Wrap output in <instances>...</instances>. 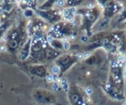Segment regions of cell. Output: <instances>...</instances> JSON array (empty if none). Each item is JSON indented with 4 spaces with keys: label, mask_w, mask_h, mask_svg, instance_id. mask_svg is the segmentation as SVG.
Here are the masks:
<instances>
[{
    "label": "cell",
    "mask_w": 126,
    "mask_h": 105,
    "mask_svg": "<svg viewBox=\"0 0 126 105\" xmlns=\"http://www.w3.org/2000/svg\"><path fill=\"white\" fill-rule=\"evenodd\" d=\"M30 49H31V40H28L27 42H25L23 44V45L22 46L21 50H20V52H19L20 60L23 61V60H26L29 57L30 53Z\"/></svg>",
    "instance_id": "cell-1"
},
{
    "label": "cell",
    "mask_w": 126,
    "mask_h": 105,
    "mask_svg": "<svg viewBox=\"0 0 126 105\" xmlns=\"http://www.w3.org/2000/svg\"><path fill=\"white\" fill-rule=\"evenodd\" d=\"M11 23L10 21H5L0 24V41L2 40L6 35V32L9 30Z\"/></svg>",
    "instance_id": "cell-2"
},
{
    "label": "cell",
    "mask_w": 126,
    "mask_h": 105,
    "mask_svg": "<svg viewBox=\"0 0 126 105\" xmlns=\"http://www.w3.org/2000/svg\"><path fill=\"white\" fill-rule=\"evenodd\" d=\"M52 71H53V73H54L55 75L58 74L60 72V67L58 66V65H54V66L52 68Z\"/></svg>",
    "instance_id": "cell-3"
},
{
    "label": "cell",
    "mask_w": 126,
    "mask_h": 105,
    "mask_svg": "<svg viewBox=\"0 0 126 105\" xmlns=\"http://www.w3.org/2000/svg\"><path fill=\"white\" fill-rule=\"evenodd\" d=\"M24 14H25V16H26V17H30V16H32V15H33V11H32V10H30V9H27L26 11H25Z\"/></svg>",
    "instance_id": "cell-4"
},
{
    "label": "cell",
    "mask_w": 126,
    "mask_h": 105,
    "mask_svg": "<svg viewBox=\"0 0 126 105\" xmlns=\"http://www.w3.org/2000/svg\"><path fill=\"white\" fill-rule=\"evenodd\" d=\"M62 45L66 50H68L69 47H70V44H69L68 42H62Z\"/></svg>",
    "instance_id": "cell-5"
},
{
    "label": "cell",
    "mask_w": 126,
    "mask_h": 105,
    "mask_svg": "<svg viewBox=\"0 0 126 105\" xmlns=\"http://www.w3.org/2000/svg\"><path fill=\"white\" fill-rule=\"evenodd\" d=\"M46 78H47V82H54V78H53V75H47V77H46Z\"/></svg>",
    "instance_id": "cell-6"
},
{
    "label": "cell",
    "mask_w": 126,
    "mask_h": 105,
    "mask_svg": "<svg viewBox=\"0 0 126 105\" xmlns=\"http://www.w3.org/2000/svg\"><path fill=\"white\" fill-rule=\"evenodd\" d=\"M86 93L87 95H91V94H93V90H92V88H90V87H87L86 89Z\"/></svg>",
    "instance_id": "cell-7"
},
{
    "label": "cell",
    "mask_w": 126,
    "mask_h": 105,
    "mask_svg": "<svg viewBox=\"0 0 126 105\" xmlns=\"http://www.w3.org/2000/svg\"><path fill=\"white\" fill-rule=\"evenodd\" d=\"M58 88H59V84H58V82H54V83L53 84V89H54V90H56V89H58Z\"/></svg>",
    "instance_id": "cell-8"
},
{
    "label": "cell",
    "mask_w": 126,
    "mask_h": 105,
    "mask_svg": "<svg viewBox=\"0 0 126 105\" xmlns=\"http://www.w3.org/2000/svg\"><path fill=\"white\" fill-rule=\"evenodd\" d=\"M64 4H65V3L63 2V1H59V2H57V4H58L59 6H62Z\"/></svg>",
    "instance_id": "cell-9"
},
{
    "label": "cell",
    "mask_w": 126,
    "mask_h": 105,
    "mask_svg": "<svg viewBox=\"0 0 126 105\" xmlns=\"http://www.w3.org/2000/svg\"><path fill=\"white\" fill-rule=\"evenodd\" d=\"M81 40H82V41H86V40H87V37H81Z\"/></svg>",
    "instance_id": "cell-10"
},
{
    "label": "cell",
    "mask_w": 126,
    "mask_h": 105,
    "mask_svg": "<svg viewBox=\"0 0 126 105\" xmlns=\"http://www.w3.org/2000/svg\"><path fill=\"white\" fill-rule=\"evenodd\" d=\"M124 105H126V102H125V103H124Z\"/></svg>",
    "instance_id": "cell-11"
}]
</instances>
